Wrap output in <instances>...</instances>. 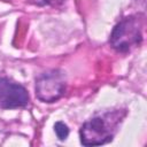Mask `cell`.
I'll return each mask as SVG.
<instances>
[{"label":"cell","instance_id":"6da1fadb","mask_svg":"<svg viewBox=\"0 0 147 147\" xmlns=\"http://www.w3.org/2000/svg\"><path fill=\"white\" fill-rule=\"evenodd\" d=\"M125 115V109H115L90 118L79 131L82 144L84 146H99L111 141Z\"/></svg>","mask_w":147,"mask_h":147},{"label":"cell","instance_id":"277c9868","mask_svg":"<svg viewBox=\"0 0 147 147\" xmlns=\"http://www.w3.org/2000/svg\"><path fill=\"white\" fill-rule=\"evenodd\" d=\"M29 101L26 90L8 78H0V108L14 109L24 107Z\"/></svg>","mask_w":147,"mask_h":147},{"label":"cell","instance_id":"7a4b0ae2","mask_svg":"<svg viewBox=\"0 0 147 147\" xmlns=\"http://www.w3.org/2000/svg\"><path fill=\"white\" fill-rule=\"evenodd\" d=\"M144 16L131 15L123 18L111 31L109 42L118 52L125 53L140 45L142 41Z\"/></svg>","mask_w":147,"mask_h":147},{"label":"cell","instance_id":"5b68a950","mask_svg":"<svg viewBox=\"0 0 147 147\" xmlns=\"http://www.w3.org/2000/svg\"><path fill=\"white\" fill-rule=\"evenodd\" d=\"M54 130L60 140H64L69 136V129L63 122H56L54 124Z\"/></svg>","mask_w":147,"mask_h":147},{"label":"cell","instance_id":"3957f363","mask_svg":"<svg viewBox=\"0 0 147 147\" xmlns=\"http://www.w3.org/2000/svg\"><path fill=\"white\" fill-rule=\"evenodd\" d=\"M67 78L59 69L48 70L36 79V95L42 102L57 101L65 92Z\"/></svg>","mask_w":147,"mask_h":147}]
</instances>
